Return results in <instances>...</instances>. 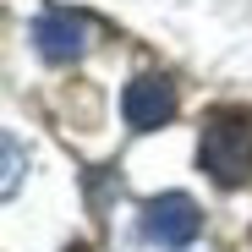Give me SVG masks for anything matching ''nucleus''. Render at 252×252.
<instances>
[{
  "mask_svg": "<svg viewBox=\"0 0 252 252\" xmlns=\"http://www.w3.org/2000/svg\"><path fill=\"white\" fill-rule=\"evenodd\" d=\"M197 164L220 187L252 181V110H214L197 137Z\"/></svg>",
  "mask_w": 252,
  "mask_h": 252,
  "instance_id": "1",
  "label": "nucleus"
},
{
  "mask_svg": "<svg viewBox=\"0 0 252 252\" xmlns=\"http://www.w3.org/2000/svg\"><path fill=\"white\" fill-rule=\"evenodd\" d=\"M33 50L50 66H66L77 55H88L94 50V17H82V11H44V17H33Z\"/></svg>",
  "mask_w": 252,
  "mask_h": 252,
  "instance_id": "2",
  "label": "nucleus"
},
{
  "mask_svg": "<svg viewBox=\"0 0 252 252\" xmlns=\"http://www.w3.org/2000/svg\"><path fill=\"white\" fill-rule=\"evenodd\" d=\"M176 104H181L176 82L159 77V71L132 77V82H126V94H121V115H126V126H132V132H159V126L176 115Z\"/></svg>",
  "mask_w": 252,
  "mask_h": 252,
  "instance_id": "3",
  "label": "nucleus"
},
{
  "mask_svg": "<svg viewBox=\"0 0 252 252\" xmlns=\"http://www.w3.org/2000/svg\"><path fill=\"white\" fill-rule=\"evenodd\" d=\"M197 230H203V208L187 192H164L143 203V236L154 247H187Z\"/></svg>",
  "mask_w": 252,
  "mask_h": 252,
  "instance_id": "4",
  "label": "nucleus"
},
{
  "mask_svg": "<svg viewBox=\"0 0 252 252\" xmlns=\"http://www.w3.org/2000/svg\"><path fill=\"white\" fill-rule=\"evenodd\" d=\"M17 181H22V143L6 137V197L17 192Z\"/></svg>",
  "mask_w": 252,
  "mask_h": 252,
  "instance_id": "5",
  "label": "nucleus"
}]
</instances>
